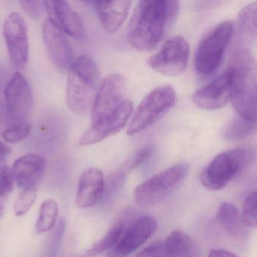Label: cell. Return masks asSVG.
<instances>
[{"label": "cell", "mask_w": 257, "mask_h": 257, "mask_svg": "<svg viewBox=\"0 0 257 257\" xmlns=\"http://www.w3.org/2000/svg\"><path fill=\"white\" fill-rule=\"evenodd\" d=\"M66 98L74 114H86L91 109L100 86V73L96 61L87 54L75 59L68 71Z\"/></svg>", "instance_id": "cell-1"}, {"label": "cell", "mask_w": 257, "mask_h": 257, "mask_svg": "<svg viewBox=\"0 0 257 257\" xmlns=\"http://www.w3.org/2000/svg\"><path fill=\"white\" fill-rule=\"evenodd\" d=\"M231 67L233 72L231 102L238 115L257 122V65L248 51L238 50Z\"/></svg>", "instance_id": "cell-2"}, {"label": "cell", "mask_w": 257, "mask_h": 257, "mask_svg": "<svg viewBox=\"0 0 257 257\" xmlns=\"http://www.w3.org/2000/svg\"><path fill=\"white\" fill-rule=\"evenodd\" d=\"M168 27L163 9L156 0H139L128 27L130 45L141 51H150L161 42Z\"/></svg>", "instance_id": "cell-3"}, {"label": "cell", "mask_w": 257, "mask_h": 257, "mask_svg": "<svg viewBox=\"0 0 257 257\" xmlns=\"http://www.w3.org/2000/svg\"><path fill=\"white\" fill-rule=\"evenodd\" d=\"M253 159V152L247 149L231 150L221 153L204 169L201 181L208 190H221L240 171L250 164Z\"/></svg>", "instance_id": "cell-4"}, {"label": "cell", "mask_w": 257, "mask_h": 257, "mask_svg": "<svg viewBox=\"0 0 257 257\" xmlns=\"http://www.w3.org/2000/svg\"><path fill=\"white\" fill-rule=\"evenodd\" d=\"M233 31V24L229 21H223L204 36L195 57V66L199 73L209 75L218 69Z\"/></svg>", "instance_id": "cell-5"}, {"label": "cell", "mask_w": 257, "mask_h": 257, "mask_svg": "<svg viewBox=\"0 0 257 257\" xmlns=\"http://www.w3.org/2000/svg\"><path fill=\"white\" fill-rule=\"evenodd\" d=\"M189 171L188 165L178 164L154 175L136 187V202L142 206H149L164 200L182 184Z\"/></svg>", "instance_id": "cell-6"}, {"label": "cell", "mask_w": 257, "mask_h": 257, "mask_svg": "<svg viewBox=\"0 0 257 257\" xmlns=\"http://www.w3.org/2000/svg\"><path fill=\"white\" fill-rule=\"evenodd\" d=\"M176 93L171 86L157 87L139 104L132 117L126 133L134 136L155 123L175 102Z\"/></svg>", "instance_id": "cell-7"}, {"label": "cell", "mask_w": 257, "mask_h": 257, "mask_svg": "<svg viewBox=\"0 0 257 257\" xmlns=\"http://www.w3.org/2000/svg\"><path fill=\"white\" fill-rule=\"evenodd\" d=\"M190 48L182 36H175L165 42L157 54L148 60L151 69L167 76H178L185 72L188 64Z\"/></svg>", "instance_id": "cell-8"}, {"label": "cell", "mask_w": 257, "mask_h": 257, "mask_svg": "<svg viewBox=\"0 0 257 257\" xmlns=\"http://www.w3.org/2000/svg\"><path fill=\"white\" fill-rule=\"evenodd\" d=\"M8 120L12 123H25L33 111V94L25 77L14 74L5 89Z\"/></svg>", "instance_id": "cell-9"}, {"label": "cell", "mask_w": 257, "mask_h": 257, "mask_svg": "<svg viewBox=\"0 0 257 257\" xmlns=\"http://www.w3.org/2000/svg\"><path fill=\"white\" fill-rule=\"evenodd\" d=\"M126 81L120 74H110L101 82L90 109L92 122L114 113L123 102Z\"/></svg>", "instance_id": "cell-10"}, {"label": "cell", "mask_w": 257, "mask_h": 257, "mask_svg": "<svg viewBox=\"0 0 257 257\" xmlns=\"http://www.w3.org/2000/svg\"><path fill=\"white\" fill-rule=\"evenodd\" d=\"M3 36L11 63L16 69H24L28 62L29 39L27 24L21 14L13 12L6 18Z\"/></svg>", "instance_id": "cell-11"}, {"label": "cell", "mask_w": 257, "mask_h": 257, "mask_svg": "<svg viewBox=\"0 0 257 257\" xmlns=\"http://www.w3.org/2000/svg\"><path fill=\"white\" fill-rule=\"evenodd\" d=\"M157 223L150 215L135 219L117 244L109 250L107 257H128L143 245L157 230Z\"/></svg>", "instance_id": "cell-12"}, {"label": "cell", "mask_w": 257, "mask_h": 257, "mask_svg": "<svg viewBox=\"0 0 257 257\" xmlns=\"http://www.w3.org/2000/svg\"><path fill=\"white\" fill-rule=\"evenodd\" d=\"M133 105L126 100L114 113L97 121L92 122L78 141L81 146H89L117 134L126 126L133 114Z\"/></svg>", "instance_id": "cell-13"}, {"label": "cell", "mask_w": 257, "mask_h": 257, "mask_svg": "<svg viewBox=\"0 0 257 257\" xmlns=\"http://www.w3.org/2000/svg\"><path fill=\"white\" fill-rule=\"evenodd\" d=\"M233 72L229 66L224 72L205 87L196 90L193 101L202 109L215 110L224 106L231 101Z\"/></svg>", "instance_id": "cell-14"}, {"label": "cell", "mask_w": 257, "mask_h": 257, "mask_svg": "<svg viewBox=\"0 0 257 257\" xmlns=\"http://www.w3.org/2000/svg\"><path fill=\"white\" fill-rule=\"evenodd\" d=\"M45 9L48 21L62 33L78 40L85 39L84 24L66 0H45Z\"/></svg>", "instance_id": "cell-15"}, {"label": "cell", "mask_w": 257, "mask_h": 257, "mask_svg": "<svg viewBox=\"0 0 257 257\" xmlns=\"http://www.w3.org/2000/svg\"><path fill=\"white\" fill-rule=\"evenodd\" d=\"M42 39L47 54L60 71H69L75 61L73 50L66 34L56 28L48 20L42 26Z\"/></svg>", "instance_id": "cell-16"}, {"label": "cell", "mask_w": 257, "mask_h": 257, "mask_svg": "<svg viewBox=\"0 0 257 257\" xmlns=\"http://www.w3.org/2000/svg\"><path fill=\"white\" fill-rule=\"evenodd\" d=\"M45 169V157L36 154H26L19 157L12 168L15 184L21 190H37Z\"/></svg>", "instance_id": "cell-17"}, {"label": "cell", "mask_w": 257, "mask_h": 257, "mask_svg": "<svg viewBox=\"0 0 257 257\" xmlns=\"http://www.w3.org/2000/svg\"><path fill=\"white\" fill-rule=\"evenodd\" d=\"M105 181L100 169L91 168L81 175L75 196V204L80 208L94 206L104 196Z\"/></svg>", "instance_id": "cell-18"}, {"label": "cell", "mask_w": 257, "mask_h": 257, "mask_svg": "<svg viewBox=\"0 0 257 257\" xmlns=\"http://www.w3.org/2000/svg\"><path fill=\"white\" fill-rule=\"evenodd\" d=\"M217 222L229 238L239 245H245L249 239L248 227L244 224L238 208L229 203L220 205L216 215Z\"/></svg>", "instance_id": "cell-19"}, {"label": "cell", "mask_w": 257, "mask_h": 257, "mask_svg": "<svg viewBox=\"0 0 257 257\" xmlns=\"http://www.w3.org/2000/svg\"><path fill=\"white\" fill-rule=\"evenodd\" d=\"M133 0H102L95 6L104 30L114 33L126 21Z\"/></svg>", "instance_id": "cell-20"}, {"label": "cell", "mask_w": 257, "mask_h": 257, "mask_svg": "<svg viewBox=\"0 0 257 257\" xmlns=\"http://www.w3.org/2000/svg\"><path fill=\"white\" fill-rule=\"evenodd\" d=\"M164 242L168 257L197 256V247L194 241L183 231L171 232Z\"/></svg>", "instance_id": "cell-21"}, {"label": "cell", "mask_w": 257, "mask_h": 257, "mask_svg": "<svg viewBox=\"0 0 257 257\" xmlns=\"http://www.w3.org/2000/svg\"><path fill=\"white\" fill-rule=\"evenodd\" d=\"M124 230V223L117 221L110 228L107 233L99 241L86 250L81 257H94L106 250H110L120 239Z\"/></svg>", "instance_id": "cell-22"}, {"label": "cell", "mask_w": 257, "mask_h": 257, "mask_svg": "<svg viewBox=\"0 0 257 257\" xmlns=\"http://www.w3.org/2000/svg\"><path fill=\"white\" fill-rule=\"evenodd\" d=\"M256 130L257 122L238 115L225 126L223 136L227 140H241L251 136Z\"/></svg>", "instance_id": "cell-23"}, {"label": "cell", "mask_w": 257, "mask_h": 257, "mask_svg": "<svg viewBox=\"0 0 257 257\" xmlns=\"http://www.w3.org/2000/svg\"><path fill=\"white\" fill-rule=\"evenodd\" d=\"M59 215V206L54 199L44 201L39 208V217L36 224V233H45L55 226Z\"/></svg>", "instance_id": "cell-24"}, {"label": "cell", "mask_w": 257, "mask_h": 257, "mask_svg": "<svg viewBox=\"0 0 257 257\" xmlns=\"http://www.w3.org/2000/svg\"><path fill=\"white\" fill-rule=\"evenodd\" d=\"M11 153L10 147L0 142V198L6 197L13 190L15 180L12 169L7 165Z\"/></svg>", "instance_id": "cell-25"}, {"label": "cell", "mask_w": 257, "mask_h": 257, "mask_svg": "<svg viewBox=\"0 0 257 257\" xmlns=\"http://www.w3.org/2000/svg\"><path fill=\"white\" fill-rule=\"evenodd\" d=\"M240 29L246 33H254L257 30V1L244 6L238 16Z\"/></svg>", "instance_id": "cell-26"}, {"label": "cell", "mask_w": 257, "mask_h": 257, "mask_svg": "<svg viewBox=\"0 0 257 257\" xmlns=\"http://www.w3.org/2000/svg\"><path fill=\"white\" fill-rule=\"evenodd\" d=\"M32 126L30 123H12L2 132V137L8 143L15 144L21 142L30 135Z\"/></svg>", "instance_id": "cell-27"}, {"label": "cell", "mask_w": 257, "mask_h": 257, "mask_svg": "<svg viewBox=\"0 0 257 257\" xmlns=\"http://www.w3.org/2000/svg\"><path fill=\"white\" fill-rule=\"evenodd\" d=\"M36 190H21L14 204V211L18 217L24 215L31 208L36 199Z\"/></svg>", "instance_id": "cell-28"}, {"label": "cell", "mask_w": 257, "mask_h": 257, "mask_svg": "<svg viewBox=\"0 0 257 257\" xmlns=\"http://www.w3.org/2000/svg\"><path fill=\"white\" fill-rule=\"evenodd\" d=\"M152 152V148L150 145L143 147L136 152V154L132 157L131 160L123 166L121 169L124 173H127L130 171L134 170L138 166L142 165L145 160H148Z\"/></svg>", "instance_id": "cell-29"}, {"label": "cell", "mask_w": 257, "mask_h": 257, "mask_svg": "<svg viewBox=\"0 0 257 257\" xmlns=\"http://www.w3.org/2000/svg\"><path fill=\"white\" fill-rule=\"evenodd\" d=\"M163 9L168 27L175 22L181 6V0H156Z\"/></svg>", "instance_id": "cell-30"}, {"label": "cell", "mask_w": 257, "mask_h": 257, "mask_svg": "<svg viewBox=\"0 0 257 257\" xmlns=\"http://www.w3.org/2000/svg\"><path fill=\"white\" fill-rule=\"evenodd\" d=\"M21 7L30 18H39L45 9V0H19Z\"/></svg>", "instance_id": "cell-31"}, {"label": "cell", "mask_w": 257, "mask_h": 257, "mask_svg": "<svg viewBox=\"0 0 257 257\" xmlns=\"http://www.w3.org/2000/svg\"><path fill=\"white\" fill-rule=\"evenodd\" d=\"M134 257H168L165 242L157 241L147 246Z\"/></svg>", "instance_id": "cell-32"}, {"label": "cell", "mask_w": 257, "mask_h": 257, "mask_svg": "<svg viewBox=\"0 0 257 257\" xmlns=\"http://www.w3.org/2000/svg\"><path fill=\"white\" fill-rule=\"evenodd\" d=\"M208 257H238L235 253L222 249H212L210 250Z\"/></svg>", "instance_id": "cell-33"}, {"label": "cell", "mask_w": 257, "mask_h": 257, "mask_svg": "<svg viewBox=\"0 0 257 257\" xmlns=\"http://www.w3.org/2000/svg\"><path fill=\"white\" fill-rule=\"evenodd\" d=\"M7 120L6 105L3 102H0V130L4 126L5 123Z\"/></svg>", "instance_id": "cell-34"}, {"label": "cell", "mask_w": 257, "mask_h": 257, "mask_svg": "<svg viewBox=\"0 0 257 257\" xmlns=\"http://www.w3.org/2000/svg\"><path fill=\"white\" fill-rule=\"evenodd\" d=\"M246 199L250 201V202H251L252 203L254 204L257 206V190L250 193Z\"/></svg>", "instance_id": "cell-35"}, {"label": "cell", "mask_w": 257, "mask_h": 257, "mask_svg": "<svg viewBox=\"0 0 257 257\" xmlns=\"http://www.w3.org/2000/svg\"><path fill=\"white\" fill-rule=\"evenodd\" d=\"M80 1L84 2V3H88V4L93 5V6H96L97 3H99V2L102 1V0H80Z\"/></svg>", "instance_id": "cell-36"}, {"label": "cell", "mask_w": 257, "mask_h": 257, "mask_svg": "<svg viewBox=\"0 0 257 257\" xmlns=\"http://www.w3.org/2000/svg\"><path fill=\"white\" fill-rule=\"evenodd\" d=\"M3 214H4V207L2 204H0V219L3 217Z\"/></svg>", "instance_id": "cell-37"}]
</instances>
